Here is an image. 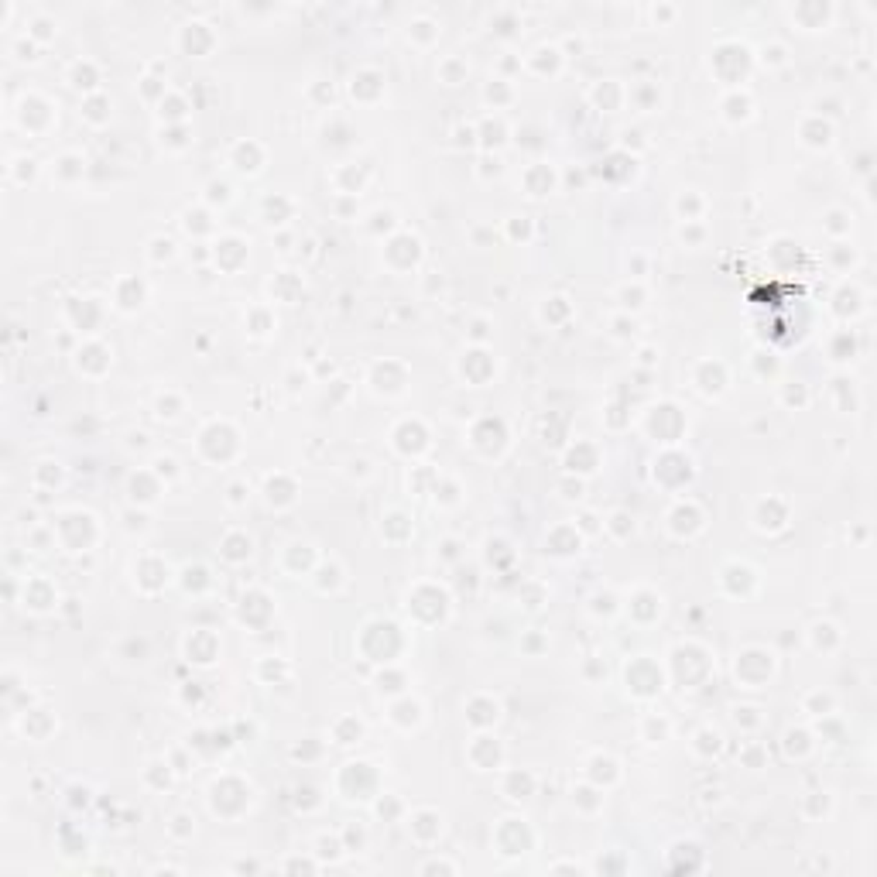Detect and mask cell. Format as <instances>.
I'll return each instance as SVG.
<instances>
[{"label":"cell","instance_id":"6da1fadb","mask_svg":"<svg viewBox=\"0 0 877 877\" xmlns=\"http://www.w3.org/2000/svg\"><path fill=\"white\" fill-rule=\"evenodd\" d=\"M216 42V35H213V28L206 24V21H185L182 28H178V49L182 52H189V55H206V49L199 45V42Z\"/></svg>","mask_w":877,"mask_h":877},{"label":"cell","instance_id":"7a4b0ae2","mask_svg":"<svg viewBox=\"0 0 877 877\" xmlns=\"http://www.w3.org/2000/svg\"><path fill=\"white\" fill-rule=\"evenodd\" d=\"M69 83L89 96V93H96V83H100V69H96V65H93L89 59H76V62H72V69H69Z\"/></svg>","mask_w":877,"mask_h":877},{"label":"cell","instance_id":"3957f363","mask_svg":"<svg viewBox=\"0 0 877 877\" xmlns=\"http://www.w3.org/2000/svg\"><path fill=\"white\" fill-rule=\"evenodd\" d=\"M408 38L415 45H428V42H435L439 38V24L432 21V17H425V14H418V17H411L408 21Z\"/></svg>","mask_w":877,"mask_h":877},{"label":"cell","instance_id":"277c9868","mask_svg":"<svg viewBox=\"0 0 877 877\" xmlns=\"http://www.w3.org/2000/svg\"><path fill=\"white\" fill-rule=\"evenodd\" d=\"M55 31H59V21L52 17V14H45V10H38L31 21H28V31L24 35H31L38 45L42 42H49V38H55Z\"/></svg>","mask_w":877,"mask_h":877},{"label":"cell","instance_id":"5b68a950","mask_svg":"<svg viewBox=\"0 0 877 877\" xmlns=\"http://www.w3.org/2000/svg\"><path fill=\"white\" fill-rule=\"evenodd\" d=\"M439 72H442V83H449V86H460L463 79H467V62L463 59H446L439 65Z\"/></svg>","mask_w":877,"mask_h":877},{"label":"cell","instance_id":"8992f818","mask_svg":"<svg viewBox=\"0 0 877 877\" xmlns=\"http://www.w3.org/2000/svg\"><path fill=\"white\" fill-rule=\"evenodd\" d=\"M10 55L17 62H35L38 59V42H35L31 35H21V38L10 45Z\"/></svg>","mask_w":877,"mask_h":877},{"label":"cell","instance_id":"52a82bcc","mask_svg":"<svg viewBox=\"0 0 877 877\" xmlns=\"http://www.w3.org/2000/svg\"><path fill=\"white\" fill-rule=\"evenodd\" d=\"M696 751H702V754H716L720 751V733L713 730V727H702L700 733H696Z\"/></svg>","mask_w":877,"mask_h":877},{"label":"cell","instance_id":"ba28073f","mask_svg":"<svg viewBox=\"0 0 877 877\" xmlns=\"http://www.w3.org/2000/svg\"><path fill=\"white\" fill-rule=\"evenodd\" d=\"M761 62H764V65H785V62H788L785 45H778V42H774V45H764V49H761Z\"/></svg>","mask_w":877,"mask_h":877},{"label":"cell","instance_id":"9c48e42d","mask_svg":"<svg viewBox=\"0 0 877 877\" xmlns=\"http://www.w3.org/2000/svg\"><path fill=\"white\" fill-rule=\"evenodd\" d=\"M151 473H155L158 480H162V476H168V480H172V476L178 473V463L172 460V456H155V467H151Z\"/></svg>","mask_w":877,"mask_h":877},{"label":"cell","instance_id":"30bf717a","mask_svg":"<svg viewBox=\"0 0 877 877\" xmlns=\"http://www.w3.org/2000/svg\"><path fill=\"white\" fill-rule=\"evenodd\" d=\"M651 17H654V24H668L672 17H679V7H672V3H658V7H651Z\"/></svg>","mask_w":877,"mask_h":877}]
</instances>
